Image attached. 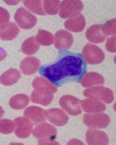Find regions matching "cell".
<instances>
[{
  "label": "cell",
  "mask_w": 116,
  "mask_h": 145,
  "mask_svg": "<svg viewBox=\"0 0 116 145\" xmlns=\"http://www.w3.org/2000/svg\"><path fill=\"white\" fill-rule=\"evenodd\" d=\"M84 123L91 128L101 129L107 127L110 121L108 115L102 113H95L85 114L83 118Z\"/></svg>",
  "instance_id": "cell-3"
},
{
  "label": "cell",
  "mask_w": 116,
  "mask_h": 145,
  "mask_svg": "<svg viewBox=\"0 0 116 145\" xmlns=\"http://www.w3.org/2000/svg\"><path fill=\"white\" fill-rule=\"evenodd\" d=\"M55 46L58 50H66L70 48L73 42V36L69 32L61 30L55 35Z\"/></svg>",
  "instance_id": "cell-9"
},
{
  "label": "cell",
  "mask_w": 116,
  "mask_h": 145,
  "mask_svg": "<svg viewBox=\"0 0 116 145\" xmlns=\"http://www.w3.org/2000/svg\"><path fill=\"white\" fill-rule=\"evenodd\" d=\"M10 19V15L4 8L0 7V28L6 25Z\"/></svg>",
  "instance_id": "cell-30"
},
{
  "label": "cell",
  "mask_w": 116,
  "mask_h": 145,
  "mask_svg": "<svg viewBox=\"0 0 116 145\" xmlns=\"http://www.w3.org/2000/svg\"><path fill=\"white\" fill-rule=\"evenodd\" d=\"M87 143L93 145L107 144L109 138L105 132L98 130H88L86 133Z\"/></svg>",
  "instance_id": "cell-13"
},
{
  "label": "cell",
  "mask_w": 116,
  "mask_h": 145,
  "mask_svg": "<svg viewBox=\"0 0 116 145\" xmlns=\"http://www.w3.org/2000/svg\"><path fill=\"white\" fill-rule=\"evenodd\" d=\"M39 49V45L34 37L26 39L22 45V52L28 55L36 53Z\"/></svg>",
  "instance_id": "cell-24"
},
{
  "label": "cell",
  "mask_w": 116,
  "mask_h": 145,
  "mask_svg": "<svg viewBox=\"0 0 116 145\" xmlns=\"http://www.w3.org/2000/svg\"><path fill=\"white\" fill-rule=\"evenodd\" d=\"M23 3L25 7L33 13L39 15H45L41 1H24Z\"/></svg>",
  "instance_id": "cell-27"
},
{
  "label": "cell",
  "mask_w": 116,
  "mask_h": 145,
  "mask_svg": "<svg viewBox=\"0 0 116 145\" xmlns=\"http://www.w3.org/2000/svg\"><path fill=\"white\" fill-rule=\"evenodd\" d=\"M104 78L100 74L95 72H90L86 74L81 80V83L84 87L100 85L104 83Z\"/></svg>",
  "instance_id": "cell-22"
},
{
  "label": "cell",
  "mask_w": 116,
  "mask_h": 145,
  "mask_svg": "<svg viewBox=\"0 0 116 145\" xmlns=\"http://www.w3.org/2000/svg\"><path fill=\"white\" fill-rule=\"evenodd\" d=\"M81 107L84 112L88 113H101L106 110V106L95 99L88 98L80 101Z\"/></svg>",
  "instance_id": "cell-12"
},
{
  "label": "cell",
  "mask_w": 116,
  "mask_h": 145,
  "mask_svg": "<svg viewBox=\"0 0 116 145\" xmlns=\"http://www.w3.org/2000/svg\"><path fill=\"white\" fill-rule=\"evenodd\" d=\"M84 96L95 99L106 103H110L114 99V94L111 90L103 87H96L87 89L84 92Z\"/></svg>",
  "instance_id": "cell-2"
},
{
  "label": "cell",
  "mask_w": 116,
  "mask_h": 145,
  "mask_svg": "<svg viewBox=\"0 0 116 145\" xmlns=\"http://www.w3.org/2000/svg\"><path fill=\"white\" fill-rule=\"evenodd\" d=\"M15 130V123L12 120L3 119L0 120V133L9 134Z\"/></svg>",
  "instance_id": "cell-28"
},
{
  "label": "cell",
  "mask_w": 116,
  "mask_h": 145,
  "mask_svg": "<svg viewBox=\"0 0 116 145\" xmlns=\"http://www.w3.org/2000/svg\"><path fill=\"white\" fill-rule=\"evenodd\" d=\"M46 118L56 126H63L68 121V116L59 108H53L45 111Z\"/></svg>",
  "instance_id": "cell-11"
},
{
  "label": "cell",
  "mask_w": 116,
  "mask_h": 145,
  "mask_svg": "<svg viewBox=\"0 0 116 145\" xmlns=\"http://www.w3.org/2000/svg\"><path fill=\"white\" fill-rule=\"evenodd\" d=\"M115 24V19H113L108 21L104 25H102V30L103 33L106 36L115 35L116 33Z\"/></svg>",
  "instance_id": "cell-29"
},
{
  "label": "cell",
  "mask_w": 116,
  "mask_h": 145,
  "mask_svg": "<svg viewBox=\"0 0 116 145\" xmlns=\"http://www.w3.org/2000/svg\"><path fill=\"white\" fill-rule=\"evenodd\" d=\"M15 134L20 138H28L33 131V123L26 117H18L15 120Z\"/></svg>",
  "instance_id": "cell-8"
},
{
  "label": "cell",
  "mask_w": 116,
  "mask_h": 145,
  "mask_svg": "<svg viewBox=\"0 0 116 145\" xmlns=\"http://www.w3.org/2000/svg\"><path fill=\"white\" fill-rule=\"evenodd\" d=\"M68 144H84V143H83L82 142H81L77 139H72V140L70 141Z\"/></svg>",
  "instance_id": "cell-33"
},
{
  "label": "cell",
  "mask_w": 116,
  "mask_h": 145,
  "mask_svg": "<svg viewBox=\"0 0 116 145\" xmlns=\"http://www.w3.org/2000/svg\"><path fill=\"white\" fill-rule=\"evenodd\" d=\"M32 86L34 89L41 90L54 93L57 91V88L50 81L44 78L37 77L32 82Z\"/></svg>",
  "instance_id": "cell-21"
},
{
  "label": "cell",
  "mask_w": 116,
  "mask_h": 145,
  "mask_svg": "<svg viewBox=\"0 0 116 145\" xmlns=\"http://www.w3.org/2000/svg\"><path fill=\"white\" fill-rule=\"evenodd\" d=\"M106 48L108 51L110 52H115V37L113 36L112 37L109 38L106 43Z\"/></svg>",
  "instance_id": "cell-31"
},
{
  "label": "cell",
  "mask_w": 116,
  "mask_h": 145,
  "mask_svg": "<svg viewBox=\"0 0 116 145\" xmlns=\"http://www.w3.org/2000/svg\"><path fill=\"white\" fill-rule=\"evenodd\" d=\"M53 99V93L41 90L35 89L31 95V100L33 103L42 106L50 105Z\"/></svg>",
  "instance_id": "cell-18"
},
{
  "label": "cell",
  "mask_w": 116,
  "mask_h": 145,
  "mask_svg": "<svg viewBox=\"0 0 116 145\" xmlns=\"http://www.w3.org/2000/svg\"><path fill=\"white\" fill-rule=\"evenodd\" d=\"M40 66L39 59L34 57H27L23 59L20 65V70L26 75H33L37 71Z\"/></svg>",
  "instance_id": "cell-14"
},
{
  "label": "cell",
  "mask_w": 116,
  "mask_h": 145,
  "mask_svg": "<svg viewBox=\"0 0 116 145\" xmlns=\"http://www.w3.org/2000/svg\"><path fill=\"white\" fill-rule=\"evenodd\" d=\"M61 2L59 1H44V10L48 15H53L59 11Z\"/></svg>",
  "instance_id": "cell-26"
},
{
  "label": "cell",
  "mask_w": 116,
  "mask_h": 145,
  "mask_svg": "<svg viewBox=\"0 0 116 145\" xmlns=\"http://www.w3.org/2000/svg\"><path fill=\"white\" fill-rule=\"evenodd\" d=\"M87 66L79 54H67L52 64L41 67L40 73L57 86L69 81H77L85 72Z\"/></svg>",
  "instance_id": "cell-1"
},
{
  "label": "cell",
  "mask_w": 116,
  "mask_h": 145,
  "mask_svg": "<svg viewBox=\"0 0 116 145\" xmlns=\"http://www.w3.org/2000/svg\"><path fill=\"white\" fill-rule=\"evenodd\" d=\"M84 7L80 1H64L61 3L59 16L63 19L72 18L80 14Z\"/></svg>",
  "instance_id": "cell-5"
},
{
  "label": "cell",
  "mask_w": 116,
  "mask_h": 145,
  "mask_svg": "<svg viewBox=\"0 0 116 145\" xmlns=\"http://www.w3.org/2000/svg\"><path fill=\"white\" fill-rule=\"evenodd\" d=\"M83 58L89 64H99L104 60V54L97 46L87 44L83 50Z\"/></svg>",
  "instance_id": "cell-4"
},
{
  "label": "cell",
  "mask_w": 116,
  "mask_h": 145,
  "mask_svg": "<svg viewBox=\"0 0 116 145\" xmlns=\"http://www.w3.org/2000/svg\"><path fill=\"white\" fill-rule=\"evenodd\" d=\"M5 3H7L8 5H16L17 4L19 3L20 1H4Z\"/></svg>",
  "instance_id": "cell-34"
},
{
  "label": "cell",
  "mask_w": 116,
  "mask_h": 145,
  "mask_svg": "<svg viewBox=\"0 0 116 145\" xmlns=\"http://www.w3.org/2000/svg\"><path fill=\"white\" fill-rule=\"evenodd\" d=\"M25 116L35 124L44 121L46 119L45 111L37 106H30L25 111Z\"/></svg>",
  "instance_id": "cell-15"
},
{
  "label": "cell",
  "mask_w": 116,
  "mask_h": 145,
  "mask_svg": "<svg viewBox=\"0 0 116 145\" xmlns=\"http://www.w3.org/2000/svg\"><path fill=\"white\" fill-rule=\"evenodd\" d=\"M29 97L25 94H18L12 97L9 101V106L14 109L19 110L26 107L29 103Z\"/></svg>",
  "instance_id": "cell-23"
},
{
  "label": "cell",
  "mask_w": 116,
  "mask_h": 145,
  "mask_svg": "<svg viewBox=\"0 0 116 145\" xmlns=\"http://www.w3.org/2000/svg\"><path fill=\"white\" fill-rule=\"evenodd\" d=\"M59 105L68 114L77 116L81 113L80 101L74 96L65 95L60 99Z\"/></svg>",
  "instance_id": "cell-7"
},
{
  "label": "cell",
  "mask_w": 116,
  "mask_h": 145,
  "mask_svg": "<svg viewBox=\"0 0 116 145\" xmlns=\"http://www.w3.org/2000/svg\"><path fill=\"white\" fill-rule=\"evenodd\" d=\"M33 134L38 139H53L56 136V129L48 123H42L35 128L33 131Z\"/></svg>",
  "instance_id": "cell-10"
},
{
  "label": "cell",
  "mask_w": 116,
  "mask_h": 145,
  "mask_svg": "<svg viewBox=\"0 0 116 145\" xmlns=\"http://www.w3.org/2000/svg\"><path fill=\"white\" fill-rule=\"evenodd\" d=\"M102 25H95L91 26L86 32V37L93 43H101L106 40L107 36L102 30Z\"/></svg>",
  "instance_id": "cell-16"
},
{
  "label": "cell",
  "mask_w": 116,
  "mask_h": 145,
  "mask_svg": "<svg viewBox=\"0 0 116 145\" xmlns=\"http://www.w3.org/2000/svg\"><path fill=\"white\" fill-rule=\"evenodd\" d=\"M4 111L3 110V108L0 106V118H1L3 117V116L4 115Z\"/></svg>",
  "instance_id": "cell-35"
},
{
  "label": "cell",
  "mask_w": 116,
  "mask_h": 145,
  "mask_svg": "<svg viewBox=\"0 0 116 145\" xmlns=\"http://www.w3.org/2000/svg\"><path fill=\"white\" fill-rule=\"evenodd\" d=\"M7 56V52L3 48L0 47V61L4 60Z\"/></svg>",
  "instance_id": "cell-32"
},
{
  "label": "cell",
  "mask_w": 116,
  "mask_h": 145,
  "mask_svg": "<svg viewBox=\"0 0 116 145\" xmlns=\"http://www.w3.org/2000/svg\"><path fill=\"white\" fill-rule=\"evenodd\" d=\"M66 29L73 32L82 31L85 26V20L84 16L78 14L67 20L65 23Z\"/></svg>",
  "instance_id": "cell-17"
},
{
  "label": "cell",
  "mask_w": 116,
  "mask_h": 145,
  "mask_svg": "<svg viewBox=\"0 0 116 145\" xmlns=\"http://www.w3.org/2000/svg\"><path fill=\"white\" fill-rule=\"evenodd\" d=\"M15 19L18 25L23 29H30L37 23L36 17L22 7L19 8L16 12Z\"/></svg>",
  "instance_id": "cell-6"
},
{
  "label": "cell",
  "mask_w": 116,
  "mask_h": 145,
  "mask_svg": "<svg viewBox=\"0 0 116 145\" xmlns=\"http://www.w3.org/2000/svg\"><path fill=\"white\" fill-rule=\"evenodd\" d=\"M19 29L15 23L10 22L0 28V39L4 41H10L17 37Z\"/></svg>",
  "instance_id": "cell-19"
},
{
  "label": "cell",
  "mask_w": 116,
  "mask_h": 145,
  "mask_svg": "<svg viewBox=\"0 0 116 145\" xmlns=\"http://www.w3.org/2000/svg\"><path fill=\"white\" fill-rule=\"evenodd\" d=\"M21 77L19 71L15 69H10L0 77V82L4 86H9L16 83Z\"/></svg>",
  "instance_id": "cell-20"
},
{
  "label": "cell",
  "mask_w": 116,
  "mask_h": 145,
  "mask_svg": "<svg viewBox=\"0 0 116 145\" xmlns=\"http://www.w3.org/2000/svg\"><path fill=\"white\" fill-rule=\"evenodd\" d=\"M36 39L38 44L44 46L50 45L54 42L53 35L49 31L44 30H39Z\"/></svg>",
  "instance_id": "cell-25"
}]
</instances>
